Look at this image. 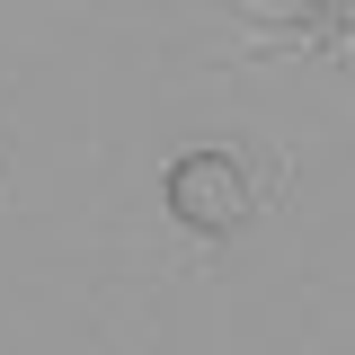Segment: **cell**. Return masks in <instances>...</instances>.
I'll list each match as a JSON object with an SVG mask.
<instances>
[{
	"label": "cell",
	"instance_id": "1",
	"mask_svg": "<svg viewBox=\"0 0 355 355\" xmlns=\"http://www.w3.org/2000/svg\"><path fill=\"white\" fill-rule=\"evenodd\" d=\"M160 205H169L178 231L231 240L240 222L258 214V187H249V169H240L231 151H187V160H169V178H160Z\"/></svg>",
	"mask_w": 355,
	"mask_h": 355
},
{
	"label": "cell",
	"instance_id": "2",
	"mask_svg": "<svg viewBox=\"0 0 355 355\" xmlns=\"http://www.w3.org/2000/svg\"><path fill=\"white\" fill-rule=\"evenodd\" d=\"M311 9H320L329 27H347V9H355V0H311Z\"/></svg>",
	"mask_w": 355,
	"mask_h": 355
}]
</instances>
